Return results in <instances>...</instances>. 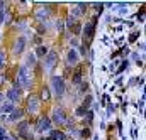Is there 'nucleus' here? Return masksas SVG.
Wrapping results in <instances>:
<instances>
[{"label":"nucleus","instance_id":"f257e3e1","mask_svg":"<svg viewBox=\"0 0 146 140\" xmlns=\"http://www.w3.org/2000/svg\"><path fill=\"white\" fill-rule=\"evenodd\" d=\"M21 84V88H29L31 86V71L27 66H21L17 71V78H15Z\"/></svg>","mask_w":146,"mask_h":140},{"label":"nucleus","instance_id":"f03ea898","mask_svg":"<svg viewBox=\"0 0 146 140\" xmlns=\"http://www.w3.org/2000/svg\"><path fill=\"white\" fill-rule=\"evenodd\" d=\"M51 86H53V91L58 98H61L65 95V90H66V84H65V79L61 76H53L51 78Z\"/></svg>","mask_w":146,"mask_h":140},{"label":"nucleus","instance_id":"7ed1b4c3","mask_svg":"<svg viewBox=\"0 0 146 140\" xmlns=\"http://www.w3.org/2000/svg\"><path fill=\"white\" fill-rule=\"evenodd\" d=\"M68 116H66V111L61 108V106H58V108H54L53 110V115H51V122H54V123H58V125H63L65 123V120H66Z\"/></svg>","mask_w":146,"mask_h":140},{"label":"nucleus","instance_id":"20e7f679","mask_svg":"<svg viewBox=\"0 0 146 140\" xmlns=\"http://www.w3.org/2000/svg\"><path fill=\"white\" fill-rule=\"evenodd\" d=\"M58 63V52L56 51H48V54L44 56V64H46V69L53 71L54 66Z\"/></svg>","mask_w":146,"mask_h":140},{"label":"nucleus","instance_id":"39448f33","mask_svg":"<svg viewBox=\"0 0 146 140\" xmlns=\"http://www.w3.org/2000/svg\"><path fill=\"white\" fill-rule=\"evenodd\" d=\"M39 105H41V103H39V98H37L36 95H31V96L27 98V103H26L27 108H26V110H27L31 115H36L37 111H39Z\"/></svg>","mask_w":146,"mask_h":140},{"label":"nucleus","instance_id":"423d86ee","mask_svg":"<svg viewBox=\"0 0 146 140\" xmlns=\"http://www.w3.org/2000/svg\"><path fill=\"white\" fill-rule=\"evenodd\" d=\"M95 24H97V17H94V20H92L90 24H85V27H83V35H85L87 41H92V37L95 34Z\"/></svg>","mask_w":146,"mask_h":140},{"label":"nucleus","instance_id":"0eeeda50","mask_svg":"<svg viewBox=\"0 0 146 140\" xmlns=\"http://www.w3.org/2000/svg\"><path fill=\"white\" fill-rule=\"evenodd\" d=\"M49 128H51V120H49L48 116H41V118L37 120L36 130L41 133V132H46V130H49Z\"/></svg>","mask_w":146,"mask_h":140},{"label":"nucleus","instance_id":"6e6552de","mask_svg":"<svg viewBox=\"0 0 146 140\" xmlns=\"http://www.w3.org/2000/svg\"><path fill=\"white\" fill-rule=\"evenodd\" d=\"M26 49V39L24 37H17L14 42V54H22Z\"/></svg>","mask_w":146,"mask_h":140},{"label":"nucleus","instance_id":"1a4fd4ad","mask_svg":"<svg viewBox=\"0 0 146 140\" xmlns=\"http://www.w3.org/2000/svg\"><path fill=\"white\" fill-rule=\"evenodd\" d=\"M7 98H9V101L10 103H15V101H19V98H21V90H9L7 91Z\"/></svg>","mask_w":146,"mask_h":140},{"label":"nucleus","instance_id":"9d476101","mask_svg":"<svg viewBox=\"0 0 146 140\" xmlns=\"http://www.w3.org/2000/svg\"><path fill=\"white\" fill-rule=\"evenodd\" d=\"M22 115H24V110L17 108V110H14L7 118H9V122H17V120H21V118H22Z\"/></svg>","mask_w":146,"mask_h":140},{"label":"nucleus","instance_id":"9b49d317","mask_svg":"<svg viewBox=\"0 0 146 140\" xmlns=\"http://www.w3.org/2000/svg\"><path fill=\"white\" fill-rule=\"evenodd\" d=\"M27 128H29V122H27V120H22V122L17 123V132H19L21 135L27 133Z\"/></svg>","mask_w":146,"mask_h":140},{"label":"nucleus","instance_id":"f8f14e48","mask_svg":"<svg viewBox=\"0 0 146 140\" xmlns=\"http://www.w3.org/2000/svg\"><path fill=\"white\" fill-rule=\"evenodd\" d=\"M66 59H68V63H70V64H76V61H78V54H76V51H75V49H70V51H68Z\"/></svg>","mask_w":146,"mask_h":140},{"label":"nucleus","instance_id":"ddd939ff","mask_svg":"<svg viewBox=\"0 0 146 140\" xmlns=\"http://www.w3.org/2000/svg\"><path fill=\"white\" fill-rule=\"evenodd\" d=\"M14 110H15L14 103H10V101H5V103H2V115H3V113H12Z\"/></svg>","mask_w":146,"mask_h":140},{"label":"nucleus","instance_id":"4468645a","mask_svg":"<svg viewBox=\"0 0 146 140\" xmlns=\"http://www.w3.org/2000/svg\"><path fill=\"white\" fill-rule=\"evenodd\" d=\"M49 137H51L53 140H66V135H65L63 132H60V130H53Z\"/></svg>","mask_w":146,"mask_h":140},{"label":"nucleus","instance_id":"2eb2a0df","mask_svg":"<svg viewBox=\"0 0 146 140\" xmlns=\"http://www.w3.org/2000/svg\"><path fill=\"white\" fill-rule=\"evenodd\" d=\"M49 98H51L49 90H48L46 86H42V88H41V100H42V101H49Z\"/></svg>","mask_w":146,"mask_h":140},{"label":"nucleus","instance_id":"dca6fc26","mask_svg":"<svg viewBox=\"0 0 146 140\" xmlns=\"http://www.w3.org/2000/svg\"><path fill=\"white\" fill-rule=\"evenodd\" d=\"M46 54H48V47H46V46H37V49H36L37 58H44Z\"/></svg>","mask_w":146,"mask_h":140},{"label":"nucleus","instance_id":"f3484780","mask_svg":"<svg viewBox=\"0 0 146 140\" xmlns=\"http://www.w3.org/2000/svg\"><path fill=\"white\" fill-rule=\"evenodd\" d=\"M49 15V12H48V9H44V10H37L36 12V19H39V20H42V19H46Z\"/></svg>","mask_w":146,"mask_h":140},{"label":"nucleus","instance_id":"a211bd4d","mask_svg":"<svg viewBox=\"0 0 146 140\" xmlns=\"http://www.w3.org/2000/svg\"><path fill=\"white\" fill-rule=\"evenodd\" d=\"M87 111H88V108H85L83 105H82V106H78V108H76V115H78V116H82V115H85Z\"/></svg>","mask_w":146,"mask_h":140},{"label":"nucleus","instance_id":"6ab92c4d","mask_svg":"<svg viewBox=\"0 0 146 140\" xmlns=\"http://www.w3.org/2000/svg\"><path fill=\"white\" fill-rule=\"evenodd\" d=\"M27 64L36 66V56H34V54H29V56H27Z\"/></svg>","mask_w":146,"mask_h":140},{"label":"nucleus","instance_id":"aec40b11","mask_svg":"<svg viewBox=\"0 0 146 140\" xmlns=\"http://www.w3.org/2000/svg\"><path fill=\"white\" fill-rule=\"evenodd\" d=\"M76 24V20H75V17H68V20H66V27L72 31V27Z\"/></svg>","mask_w":146,"mask_h":140},{"label":"nucleus","instance_id":"412c9836","mask_svg":"<svg viewBox=\"0 0 146 140\" xmlns=\"http://www.w3.org/2000/svg\"><path fill=\"white\" fill-rule=\"evenodd\" d=\"M80 81H82V73L76 71V73L73 74V83H80Z\"/></svg>","mask_w":146,"mask_h":140},{"label":"nucleus","instance_id":"4be33fe9","mask_svg":"<svg viewBox=\"0 0 146 140\" xmlns=\"http://www.w3.org/2000/svg\"><path fill=\"white\" fill-rule=\"evenodd\" d=\"M80 135H82L83 139H90V135H92V133H90V130H88V128H83V130L80 132Z\"/></svg>","mask_w":146,"mask_h":140},{"label":"nucleus","instance_id":"5701e85b","mask_svg":"<svg viewBox=\"0 0 146 140\" xmlns=\"http://www.w3.org/2000/svg\"><path fill=\"white\" fill-rule=\"evenodd\" d=\"M72 31H73V34H80L82 32V24H75L72 27Z\"/></svg>","mask_w":146,"mask_h":140},{"label":"nucleus","instance_id":"b1692460","mask_svg":"<svg viewBox=\"0 0 146 140\" xmlns=\"http://www.w3.org/2000/svg\"><path fill=\"white\" fill-rule=\"evenodd\" d=\"M76 7L80 9V12H82V14H85V12H87V9H88V5H87V3H76Z\"/></svg>","mask_w":146,"mask_h":140},{"label":"nucleus","instance_id":"393cba45","mask_svg":"<svg viewBox=\"0 0 146 140\" xmlns=\"http://www.w3.org/2000/svg\"><path fill=\"white\" fill-rule=\"evenodd\" d=\"M54 27H56V31H58V32H61V31H63V27H65V26H63V20H56Z\"/></svg>","mask_w":146,"mask_h":140},{"label":"nucleus","instance_id":"a878e982","mask_svg":"<svg viewBox=\"0 0 146 140\" xmlns=\"http://www.w3.org/2000/svg\"><path fill=\"white\" fill-rule=\"evenodd\" d=\"M138 37H139V32H133V34L129 35V42H134Z\"/></svg>","mask_w":146,"mask_h":140},{"label":"nucleus","instance_id":"bb28decb","mask_svg":"<svg viewBox=\"0 0 146 140\" xmlns=\"http://www.w3.org/2000/svg\"><path fill=\"white\" fill-rule=\"evenodd\" d=\"M5 66V54L3 52H0V69Z\"/></svg>","mask_w":146,"mask_h":140},{"label":"nucleus","instance_id":"cd10ccee","mask_svg":"<svg viewBox=\"0 0 146 140\" xmlns=\"http://www.w3.org/2000/svg\"><path fill=\"white\" fill-rule=\"evenodd\" d=\"M85 115H87V122H88V123H92V120H94V113H92V111H87Z\"/></svg>","mask_w":146,"mask_h":140},{"label":"nucleus","instance_id":"c85d7f7f","mask_svg":"<svg viewBox=\"0 0 146 140\" xmlns=\"http://www.w3.org/2000/svg\"><path fill=\"white\" fill-rule=\"evenodd\" d=\"M94 7H95V9H97V12L100 14V12H102V9H104V3H94Z\"/></svg>","mask_w":146,"mask_h":140},{"label":"nucleus","instance_id":"c756f323","mask_svg":"<svg viewBox=\"0 0 146 140\" xmlns=\"http://www.w3.org/2000/svg\"><path fill=\"white\" fill-rule=\"evenodd\" d=\"M127 66H129V61H127V59H124V61H122V64H121V69H119V71L126 69V68H127Z\"/></svg>","mask_w":146,"mask_h":140},{"label":"nucleus","instance_id":"7c9ffc66","mask_svg":"<svg viewBox=\"0 0 146 140\" xmlns=\"http://www.w3.org/2000/svg\"><path fill=\"white\" fill-rule=\"evenodd\" d=\"M5 135H7L5 128H3V127H0V139H5Z\"/></svg>","mask_w":146,"mask_h":140},{"label":"nucleus","instance_id":"2f4dec72","mask_svg":"<svg viewBox=\"0 0 146 140\" xmlns=\"http://www.w3.org/2000/svg\"><path fill=\"white\" fill-rule=\"evenodd\" d=\"M87 88H88V84H87V83H82V86H80V91L83 93V91H87Z\"/></svg>","mask_w":146,"mask_h":140},{"label":"nucleus","instance_id":"473e14b6","mask_svg":"<svg viewBox=\"0 0 146 140\" xmlns=\"http://www.w3.org/2000/svg\"><path fill=\"white\" fill-rule=\"evenodd\" d=\"M3 20H5V12H3V10H0V24H2Z\"/></svg>","mask_w":146,"mask_h":140},{"label":"nucleus","instance_id":"72a5a7b5","mask_svg":"<svg viewBox=\"0 0 146 140\" xmlns=\"http://www.w3.org/2000/svg\"><path fill=\"white\" fill-rule=\"evenodd\" d=\"M73 15H82V12H80V9L76 7V9H73Z\"/></svg>","mask_w":146,"mask_h":140},{"label":"nucleus","instance_id":"f704fd0d","mask_svg":"<svg viewBox=\"0 0 146 140\" xmlns=\"http://www.w3.org/2000/svg\"><path fill=\"white\" fill-rule=\"evenodd\" d=\"M87 54V47L85 46H82V56H85Z\"/></svg>","mask_w":146,"mask_h":140},{"label":"nucleus","instance_id":"c9c22d12","mask_svg":"<svg viewBox=\"0 0 146 140\" xmlns=\"http://www.w3.org/2000/svg\"><path fill=\"white\" fill-rule=\"evenodd\" d=\"M34 42H36V44H41V37H39V35H37V37H34Z\"/></svg>","mask_w":146,"mask_h":140},{"label":"nucleus","instance_id":"e433bc0d","mask_svg":"<svg viewBox=\"0 0 146 140\" xmlns=\"http://www.w3.org/2000/svg\"><path fill=\"white\" fill-rule=\"evenodd\" d=\"M3 81H5V76H3V74H0V84H3Z\"/></svg>","mask_w":146,"mask_h":140},{"label":"nucleus","instance_id":"4c0bfd02","mask_svg":"<svg viewBox=\"0 0 146 140\" xmlns=\"http://www.w3.org/2000/svg\"><path fill=\"white\" fill-rule=\"evenodd\" d=\"M0 103H3V93H0Z\"/></svg>","mask_w":146,"mask_h":140},{"label":"nucleus","instance_id":"58836bf2","mask_svg":"<svg viewBox=\"0 0 146 140\" xmlns=\"http://www.w3.org/2000/svg\"><path fill=\"white\" fill-rule=\"evenodd\" d=\"M3 7H5V3H3V2H0V9H3Z\"/></svg>","mask_w":146,"mask_h":140},{"label":"nucleus","instance_id":"ea45409f","mask_svg":"<svg viewBox=\"0 0 146 140\" xmlns=\"http://www.w3.org/2000/svg\"><path fill=\"white\" fill-rule=\"evenodd\" d=\"M44 140H53V139H51V137H46V139H44Z\"/></svg>","mask_w":146,"mask_h":140}]
</instances>
